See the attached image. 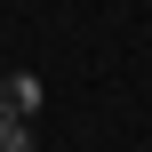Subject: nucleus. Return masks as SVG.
Here are the masks:
<instances>
[{"mask_svg": "<svg viewBox=\"0 0 152 152\" xmlns=\"http://www.w3.org/2000/svg\"><path fill=\"white\" fill-rule=\"evenodd\" d=\"M0 152H32V128L24 120H0Z\"/></svg>", "mask_w": 152, "mask_h": 152, "instance_id": "nucleus-2", "label": "nucleus"}, {"mask_svg": "<svg viewBox=\"0 0 152 152\" xmlns=\"http://www.w3.org/2000/svg\"><path fill=\"white\" fill-rule=\"evenodd\" d=\"M32 104H40V80H32V72H8V80H0V120H24Z\"/></svg>", "mask_w": 152, "mask_h": 152, "instance_id": "nucleus-1", "label": "nucleus"}]
</instances>
